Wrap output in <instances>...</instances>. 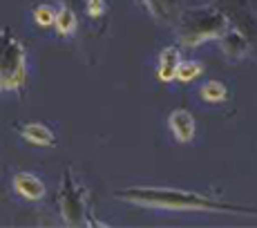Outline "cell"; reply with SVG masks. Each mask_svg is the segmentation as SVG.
Returning <instances> with one entry per match:
<instances>
[{"label":"cell","mask_w":257,"mask_h":228,"mask_svg":"<svg viewBox=\"0 0 257 228\" xmlns=\"http://www.w3.org/2000/svg\"><path fill=\"white\" fill-rule=\"evenodd\" d=\"M170 130L179 143H190L195 139V119L188 110H172L170 112Z\"/></svg>","instance_id":"cell-6"},{"label":"cell","mask_w":257,"mask_h":228,"mask_svg":"<svg viewBox=\"0 0 257 228\" xmlns=\"http://www.w3.org/2000/svg\"><path fill=\"white\" fill-rule=\"evenodd\" d=\"M181 52L179 47H166L164 52L159 54V63H157V74L164 83L177 81V69L181 65Z\"/></svg>","instance_id":"cell-7"},{"label":"cell","mask_w":257,"mask_h":228,"mask_svg":"<svg viewBox=\"0 0 257 228\" xmlns=\"http://www.w3.org/2000/svg\"><path fill=\"white\" fill-rule=\"evenodd\" d=\"M61 212L65 224L76 226L83 221V212H85V192L78 188V183L74 181L72 172L67 170L65 177H63V186H61Z\"/></svg>","instance_id":"cell-4"},{"label":"cell","mask_w":257,"mask_h":228,"mask_svg":"<svg viewBox=\"0 0 257 228\" xmlns=\"http://www.w3.org/2000/svg\"><path fill=\"white\" fill-rule=\"evenodd\" d=\"M21 135L25 137V141L34 143V146H54L56 139H54V132L49 130L43 123H27V126L21 128Z\"/></svg>","instance_id":"cell-8"},{"label":"cell","mask_w":257,"mask_h":228,"mask_svg":"<svg viewBox=\"0 0 257 228\" xmlns=\"http://www.w3.org/2000/svg\"><path fill=\"white\" fill-rule=\"evenodd\" d=\"M199 96L201 101L210 103V105H219V103H224L228 98V90H226V85L221 81H208L199 90Z\"/></svg>","instance_id":"cell-10"},{"label":"cell","mask_w":257,"mask_h":228,"mask_svg":"<svg viewBox=\"0 0 257 228\" xmlns=\"http://www.w3.org/2000/svg\"><path fill=\"white\" fill-rule=\"evenodd\" d=\"M116 199L137 204L157 210H186V212H230V215H257L253 208L235 206L228 201L212 199L208 195H199L192 190H177V188H125L116 192Z\"/></svg>","instance_id":"cell-1"},{"label":"cell","mask_w":257,"mask_h":228,"mask_svg":"<svg viewBox=\"0 0 257 228\" xmlns=\"http://www.w3.org/2000/svg\"><path fill=\"white\" fill-rule=\"evenodd\" d=\"M157 21H172L179 14V0H139Z\"/></svg>","instance_id":"cell-9"},{"label":"cell","mask_w":257,"mask_h":228,"mask_svg":"<svg viewBox=\"0 0 257 228\" xmlns=\"http://www.w3.org/2000/svg\"><path fill=\"white\" fill-rule=\"evenodd\" d=\"M76 14L72 12L70 7H63V9H58V16H56V32H58V36H70V34H74V29H76Z\"/></svg>","instance_id":"cell-11"},{"label":"cell","mask_w":257,"mask_h":228,"mask_svg":"<svg viewBox=\"0 0 257 228\" xmlns=\"http://www.w3.org/2000/svg\"><path fill=\"white\" fill-rule=\"evenodd\" d=\"M224 32V18L212 9H201V12L188 14L184 18V27H181V43L186 47H197L206 41L221 36Z\"/></svg>","instance_id":"cell-3"},{"label":"cell","mask_w":257,"mask_h":228,"mask_svg":"<svg viewBox=\"0 0 257 228\" xmlns=\"http://www.w3.org/2000/svg\"><path fill=\"white\" fill-rule=\"evenodd\" d=\"M27 81V52L18 36L0 27V92L21 90Z\"/></svg>","instance_id":"cell-2"},{"label":"cell","mask_w":257,"mask_h":228,"mask_svg":"<svg viewBox=\"0 0 257 228\" xmlns=\"http://www.w3.org/2000/svg\"><path fill=\"white\" fill-rule=\"evenodd\" d=\"M14 190H16L21 197H25V199H29V201H41L43 197H45L47 188L36 175L18 172V175L14 177Z\"/></svg>","instance_id":"cell-5"},{"label":"cell","mask_w":257,"mask_h":228,"mask_svg":"<svg viewBox=\"0 0 257 228\" xmlns=\"http://www.w3.org/2000/svg\"><path fill=\"white\" fill-rule=\"evenodd\" d=\"M32 14H34V23L38 27H54L56 25L58 9H54L52 5H36Z\"/></svg>","instance_id":"cell-12"},{"label":"cell","mask_w":257,"mask_h":228,"mask_svg":"<svg viewBox=\"0 0 257 228\" xmlns=\"http://www.w3.org/2000/svg\"><path fill=\"white\" fill-rule=\"evenodd\" d=\"M85 3V12L90 18H101L105 14V0H83Z\"/></svg>","instance_id":"cell-14"},{"label":"cell","mask_w":257,"mask_h":228,"mask_svg":"<svg viewBox=\"0 0 257 228\" xmlns=\"http://www.w3.org/2000/svg\"><path fill=\"white\" fill-rule=\"evenodd\" d=\"M204 74V65L199 61H181L179 69H177V81L179 83H190Z\"/></svg>","instance_id":"cell-13"}]
</instances>
